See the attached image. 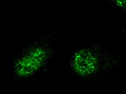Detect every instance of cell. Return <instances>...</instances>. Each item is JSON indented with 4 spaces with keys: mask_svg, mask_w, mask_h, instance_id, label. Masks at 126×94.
<instances>
[{
    "mask_svg": "<svg viewBox=\"0 0 126 94\" xmlns=\"http://www.w3.org/2000/svg\"><path fill=\"white\" fill-rule=\"evenodd\" d=\"M116 2V3H117V4L119 5V6H121V7L123 8V5H124L125 0H114ZM126 9V4H125V9Z\"/></svg>",
    "mask_w": 126,
    "mask_h": 94,
    "instance_id": "1",
    "label": "cell"
}]
</instances>
